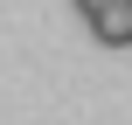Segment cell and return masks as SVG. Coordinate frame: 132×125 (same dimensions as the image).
Masks as SVG:
<instances>
[{"label":"cell","instance_id":"obj_1","mask_svg":"<svg viewBox=\"0 0 132 125\" xmlns=\"http://www.w3.org/2000/svg\"><path fill=\"white\" fill-rule=\"evenodd\" d=\"M84 28H90V42L125 49V42H132V0H97V7L84 14Z\"/></svg>","mask_w":132,"mask_h":125},{"label":"cell","instance_id":"obj_2","mask_svg":"<svg viewBox=\"0 0 132 125\" xmlns=\"http://www.w3.org/2000/svg\"><path fill=\"white\" fill-rule=\"evenodd\" d=\"M90 7H97V0H77V14H90Z\"/></svg>","mask_w":132,"mask_h":125}]
</instances>
